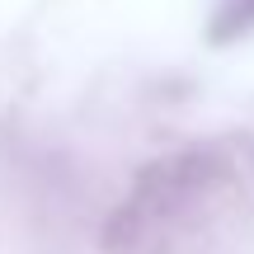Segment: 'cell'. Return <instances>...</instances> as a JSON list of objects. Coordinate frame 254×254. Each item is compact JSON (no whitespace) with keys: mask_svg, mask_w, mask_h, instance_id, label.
Listing matches in <instances>:
<instances>
[{"mask_svg":"<svg viewBox=\"0 0 254 254\" xmlns=\"http://www.w3.org/2000/svg\"><path fill=\"white\" fill-rule=\"evenodd\" d=\"M250 5H254V0H250Z\"/></svg>","mask_w":254,"mask_h":254,"instance_id":"obj_1","label":"cell"}]
</instances>
